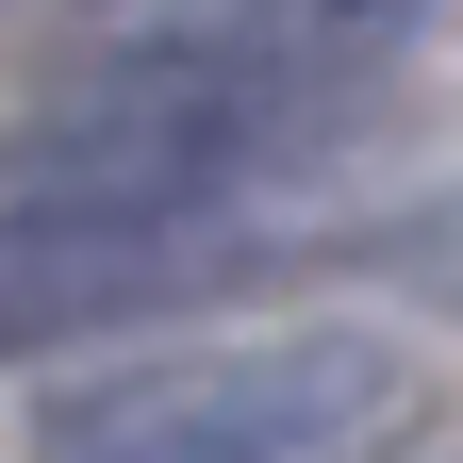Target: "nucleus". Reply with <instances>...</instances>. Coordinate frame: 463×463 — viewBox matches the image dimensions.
Masks as SVG:
<instances>
[{
  "mask_svg": "<svg viewBox=\"0 0 463 463\" xmlns=\"http://www.w3.org/2000/svg\"><path fill=\"white\" fill-rule=\"evenodd\" d=\"M347 83H298L232 33H133L33 116H0V199L33 215H249L265 165L331 133Z\"/></svg>",
  "mask_w": 463,
  "mask_h": 463,
  "instance_id": "nucleus-1",
  "label": "nucleus"
},
{
  "mask_svg": "<svg viewBox=\"0 0 463 463\" xmlns=\"http://www.w3.org/2000/svg\"><path fill=\"white\" fill-rule=\"evenodd\" d=\"M397 414H414V364L381 331H215L50 381L17 463H381Z\"/></svg>",
  "mask_w": 463,
  "mask_h": 463,
  "instance_id": "nucleus-2",
  "label": "nucleus"
},
{
  "mask_svg": "<svg viewBox=\"0 0 463 463\" xmlns=\"http://www.w3.org/2000/svg\"><path fill=\"white\" fill-rule=\"evenodd\" d=\"M232 265H249V215H33V199H0V364L149 331V315L215 298Z\"/></svg>",
  "mask_w": 463,
  "mask_h": 463,
  "instance_id": "nucleus-3",
  "label": "nucleus"
},
{
  "mask_svg": "<svg viewBox=\"0 0 463 463\" xmlns=\"http://www.w3.org/2000/svg\"><path fill=\"white\" fill-rule=\"evenodd\" d=\"M149 33H232L298 83H381L397 50L463 33V0H149Z\"/></svg>",
  "mask_w": 463,
  "mask_h": 463,
  "instance_id": "nucleus-4",
  "label": "nucleus"
},
{
  "mask_svg": "<svg viewBox=\"0 0 463 463\" xmlns=\"http://www.w3.org/2000/svg\"><path fill=\"white\" fill-rule=\"evenodd\" d=\"M447 463H463V447H447Z\"/></svg>",
  "mask_w": 463,
  "mask_h": 463,
  "instance_id": "nucleus-5",
  "label": "nucleus"
}]
</instances>
